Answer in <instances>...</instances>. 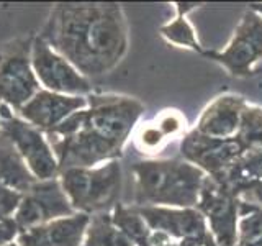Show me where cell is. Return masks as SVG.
<instances>
[{
    "label": "cell",
    "instance_id": "obj_1",
    "mask_svg": "<svg viewBox=\"0 0 262 246\" xmlns=\"http://www.w3.org/2000/svg\"><path fill=\"white\" fill-rule=\"evenodd\" d=\"M38 36L87 79L112 72L129 48L120 4H56Z\"/></svg>",
    "mask_w": 262,
    "mask_h": 246
},
{
    "label": "cell",
    "instance_id": "obj_2",
    "mask_svg": "<svg viewBox=\"0 0 262 246\" xmlns=\"http://www.w3.org/2000/svg\"><path fill=\"white\" fill-rule=\"evenodd\" d=\"M144 110V104L129 95L89 94L85 109L45 133L59 172L118 161Z\"/></svg>",
    "mask_w": 262,
    "mask_h": 246
},
{
    "label": "cell",
    "instance_id": "obj_3",
    "mask_svg": "<svg viewBox=\"0 0 262 246\" xmlns=\"http://www.w3.org/2000/svg\"><path fill=\"white\" fill-rule=\"evenodd\" d=\"M135 207L195 209L207 174L182 158H149L131 166Z\"/></svg>",
    "mask_w": 262,
    "mask_h": 246
},
{
    "label": "cell",
    "instance_id": "obj_4",
    "mask_svg": "<svg viewBox=\"0 0 262 246\" xmlns=\"http://www.w3.org/2000/svg\"><path fill=\"white\" fill-rule=\"evenodd\" d=\"M59 182L76 213L95 215L112 212L120 200L123 177L120 161H110L97 168H74L61 171Z\"/></svg>",
    "mask_w": 262,
    "mask_h": 246
},
{
    "label": "cell",
    "instance_id": "obj_5",
    "mask_svg": "<svg viewBox=\"0 0 262 246\" xmlns=\"http://www.w3.org/2000/svg\"><path fill=\"white\" fill-rule=\"evenodd\" d=\"M31 38H20L0 49V102L18 112L41 89L31 68Z\"/></svg>",
    "mask_w": 262,
    "mask_h": 246
},
{
    "label": "cell",
    "instance_id": "obj_6",
    "mask_svg": "<svg viewBox=\"0 0 262 246\" xmlns=\"http://www.w3.org/2000/svg\"><path fill=\"white\" fill-rule=\"evenodd\" d=\"M207 59L218 63L233 77H251L262 63V16L244 10L228 45L221 49H205Z\"/></svg>",
    "mask_w": 262,
    "mask_h": 246
},
{
    "label": "cell",
    "instance_id": "obj_7",
    "mask_svg": "<svg viewBox=\"0 0 262 246\" xmlns=\"http://www.w3.org/2000/svg\"><path fill=\"white\" fill-rule=\"evenodd\" d=\"M2 133L13 143L21 159L36 180H48L59 176L56 156L41 130L30 125L12 112L10 107L2 104Z\"/></svg>",
    "mask_w": 262,
    "mask_h": 246
},
{
    "label": "cell",
    "instance_id": "obj_8",
    "mask_svg": "<svg viewBox=\"0 0 262 246\" xmlns=\"http://www.w3.org/2000/svg\"><path fill=\"white\" fill-rule=\"evenodd\" d=\"M31 68L39 86L62 95L87 97L92 94L90 80L74 66L49 48L39 36L33 38L31 45Z\"/></svg>",
    "mask_w": 262,
    "mask_h": 246
},
{
    "label": "cell",
    "instance_id": "obj_9",
    "mask_svg": "<svg viewBox=\"0 0 262 246\" xmlns=\"http://www.w3.org/2000/svg\"><path fill=\"white\" fill-rule=\"evenodd\" d=\"M246 153V148L236 136L216 139L203 136L192 128L180 138V158L213 179H220Z\"/></svg>",
    "mask_w": 262,
    "mask_h": 246
},
{
    "label": "cell",
    "instance_id": "obj_10",
    "mask_svg": "<svg viewBox=\"0 0 262 246\" xmlns=\"http://www.w3.org/2000/svg\"><path fill=\"white\" fill-rule=\"evenodd\" d=\"M239 199L210 176L205 177L200 199L196 203L211 236L218 246H236L237 218H239Z\"/></svg>",
    "mask_w": 262,
    "mask_h": 246
},
{
    "label": "cell",
    "instance_id": "obj_11",
    "mask_svg": "<svg viewBox=\"0 0 262 246\" xmlns=\"http://www.w3.org/2000/svg\"><path fill=\"white\" fill-rule=\"evenodd\" d=\"M74 213L76 212H74L59 179L54 177L48 180H36L23 194L13 220L18 225L20 232H23V230L48 223L56 218L71 217Z\"/></svg>",
    "mask_w": 262,
    "mask_h": 246
},
{
    "label": "cell",
    "instance_id": "obj_12",
    "mask_svg": "<svg viewBox=\"0 0 262 246\" xmlns=\"http://www.w3.org/2000/svg\"><path fill=\"white\" fill-rule=\"evenodd\" d=\"M85 107L87 97L62 95L41 89L27 105H23L16 112V115L25 121H28L30 125L41 130L43 133H48L57 125H61L72 113L85 109Z\"/></svg>",
    "mask_w": 262,
    "mask_h": 246
},
{
    "label": "cell",
    "instance_id": "obj_13",
    "mask_svg": "<svg viewBox=\"0 0 262 246\" xmlns=\"http://www.w3.org/2000/svg\"><path fill=\"white\" fill-rule=\"evenodd\" d=\"M136 210L154 233H162L174 241L200 236L210 232L207 220L196 209L136 207Z\"/></svg>",
    "mask_w": 262,
    "mask_h": 246
},
{
    "label": "cell",
    "instance_id": "obj_14",
    "mask_svg": "<svg viewBox=\"0 0 262 246\" xmlns=\"http://www.w3.org/2000/svg\"><path fill=\"white\" fill-rule=\"evenodd\" d=\"M248 100L237 94H221L205 107L193 130L200 135L216 139H228L237 135L241 117Z\"/></svg>",
    "mask_w": 262,
    "mask_h": 246
},
{
    "label": "cell",
    "instance_id": "obj_15",
    "mask_svg": "<svg viewBox=\"0 0 262 246\" xmlns=\"http://www.w3.org/2000/svg\"><path fill=\"white\" fill-rule=\"evenodd\" d=\"M90 215L74 213L20 232V246H82Z\"/></svg>",
    "mask_w": 262,
    "mask_h": 246
},
{
    "label": "cell",
    "instance_id": "obj_16",
    "mask_svg": "<svg viewBox=\"0 0 262 246\" xmlns=\"http://www.w3.org/2000/svg\"><path fill=\"white\" fill-rule=\"evenodd\" d=\"M216 180L241 202L262 207V151L243 154Z\"/></svg>",
    "mask_w": 262,
    "mask_h": 246
},
{
    "label": "cell",
    "instance_id": "obj_17",
    "mask_svg": "<svg viewBox=\"0 0 262 246\" xmlns=\"http://www.w3.org/2000/svg\"><path fill=\"white\" fill-rule=\"evenodd\" d=\"M185 117L180 110L167 109L146 123L138 125L133 131V143L138 153L141 154H156L174 138H182L185 131Z\"/></svg>",
    "mask_w": 262,
    "mask_h": 246
},
{
    "label": "cell",
    "instance_id": "obj_18",
    "mask_svg": "<svg viewBox=\"0 0 262 246\" xmlns=\"http://www.w3.org/2000/svg\"><path fill=\"white\" fill-rule=\"evenodd\" d=\"M199 7H200V4H196V2H177L174 20L161 25L159 33L169 45H174L177 48L190 49V51L199 53L203 56L205 48L199 41V36H196V31L193 28V25L187 18V15L193 10H196Z\"/></svg>",
    "mask_w": 262,
    "mask_h": 246
},
{
    "label": "cell",
    "instance_id": "obj_19",
    "mask_svg": "<svg viewBox=\"0 0 262 246\" xmlns=\"http://www.w3.org/2000/svg\"><path fill=\"white\" fill-rule=\"evenodd\" d=\"M0 182L20 194H25L36 182V177L5 133H0Z\"/></svg>",
    "mask_w": 262,
    "mask_h": 246
},
{
    "label": "cell",
    "instance_id": "obj_20",
    "mask_svg": "<svg viewBox=\"0 0 262 246\" xmlns=\"http://www.w3.org/2000/svg\"><path fill=\"white\" fill-rule=\"evenodd\" d=\"M113 225L125 235L135 246H152L154 232L146 223V220L139 215V212L133 205H123L118 202L110 212Z\"/></svg>",
    "mask_w": 262,
    "mask_h": 246
},
{
    "label": "cell",
    "instance_id": "obj_21",
    "mask_svg": "<svg viewBox=\"0 0 262 246\" xmlns=\"http://www.w3.org/2000/svg\"><path fill=\"white\" fill-rule=\"evenodd\" d=\"M82 246H135V243L113 225L110 212H103L90 217Z\"/></svg>",
    "mask_w": 262,
    "mask_h": 246
},
{
    "label": "cell",
    "instance_id": "obj_22",
    "mask_svg": "<svg viewBox=\"0 0 262 246\" xmlns=\"http://www.w3.org/2000/svg\"><path fill=\"white\" fill-rule=\"evenodd\" d=\"M236 246H262V207L239 202Z\"/></svg>",
    "mask_w": 262,
    "mask_h": 246
},
{
    "label": "cell",
    "instance_id": "obj_23",
    "mask_svg": "<svg viewBox=\"0 0 262 246\" xmlns=\"http://www.w3.org/2000/svg\"><path fill=\"white\" fill-rule=\"evenodd\" d=\"M236 138L243 143L246 151H262V107L248 102L244 107L241 125Z\"/></svg>",
    "mask_w": 262,
    "mask_h": 246
},
{
    "label": "cell",
    "instance_id": "obj_24",
    "mask_svg": "<svg viewBox=\"0 0 262 246\" xmlns=\"http://www.w3.org/2000/svg\"><path fill=\"white\" fill-rule=\"evenodd\" d=\"M23 194L0 182V217H13L21 202Z\"/></svg>",
    "mask_w": 262,
    "mask_h": 246
},
{
    "label": "cell",
    "instance_id": "obj_25",
    "mask_svg": "<svg viewBox=\"0 0 262 246\" xmlns=\"http://www.w3.org/2000/svg\"><path fill=\"white\" fill-rule=\"evenodd\" d=\"M18 235L20 228L13 220V217H0V246L16 241Z\"/></svg>",
    "mask_w": 262,
    "mask_h": 246
},
{
    "label": "cell",
    "instance_id": "obj_26",
    "mask_svg": "<svg viewBox=\"0 0 262 246\" xmlns=\"http://www.w3.org/2000/svg\"><path fill=\"white\" fill-rule=\"evenodd\" d=\"M249 8L252 12H256L257 15H260L262 16V4H251L249 5Z\"/></svg>",
    "mask_w": 262,
    "mask_h": 246
},
{
    "label": "cell",
    "instance_id": "obj_27",
    "mask_svg": "<svg viewBox=\"0 0 262 246\" xmlns=\"http://www.w3.org/2000/svg\"><path fill=\"white\" fill-rule=\"evenodd\" d=\"M0 109H2V102H0ZM0 133H2V112H0Z\"/></svg>",
    "mask_w": 262,
    "mask_h": 246
},
{
    "label": "cell",
    "instance_id": "obj_28",
    "mask_svg": "<svg viewBox=\"0 0 262 246\" xmlns=\"http://www.w3.org/2000/svg\"><path fill=\"white\" fill-rule=\"evenodd\" d=\"M5 246H20L16 241H12V243H8V244H5Z\"/></svg>",
    "mask_w": 262,
    "mask_h": 246
}]
</instances>
